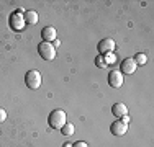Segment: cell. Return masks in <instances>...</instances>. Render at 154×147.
<instances>
[{
  "instance_id": "6da1fadb",
  "label": "cell",
  "mask_w": 154,
  "mask_h": 147,
  "mask_svg": "<svg viewBox=\"0 0 154 147\" xmlns=\"http://www.w3.org/2000/svg\"><path fill=\"white\" fill-rule=\"evenodd\" d=\"M48 123H49V126L53 129H61L67 123V116H66V113L62 110H54V111H51L49 118H48Z\"/></svg>"
},
{
  "instance_id": "7a4b0ae2",
  "label": "cell",
  "mask_w": 154,
  "mask_h": 147,
  "mask_svg": "<svg viewBox=\"0 0 154 147\" xmlns=\"http://www.w3.org/2000/svg\"><path fill=\"white\" fill-rule=\"evenodd\" d=\"M38 54L41 56L45 61H53L56 57V47L53 46L51 43H39L38 44Z\"/></svg>"
},
{
  "instance_id": "3957f363",
  "label": "cell",
  "mask_w": 154,
  "mask_h": 147,
  "mask_svg": "<svg viewBox=\"0 0 154 147\" xmlns=\"http://www.w3.org/2000/svg\"><path fill=\"white\" fill-rule=\"evenodd\" d=\"M8 25L12 29H15V31H23L25 29V18H23V13H21V10H18V12L12 13L8 18Z\"/></svg>"
},
{
  "instance_id": "277c9868",
  "label": "cell",
  "mask_w": 154,
  "mask_h": 147,
  "mask_svg": "<svg viewBox=\"0 0 154 147\" xmlns=\"http://www.w3.org/2000/svg\"><path fill=\"white\" fill-rule=\"evenodd\" d=\"M25 82H26L28 88L36 90V88L41 87V74L38 70H28L26 75H25Z\"/></svg>"
},
{
  "instance_id": "5b68a950",
  "label": "cell",
  "mask_w": 154,
  "mask_h": 147,
  "mask_svg": "<svg viewBox=\"0 0 154 147\" xmlns=\"http://www.w3.org/2000/svg\"><path fill=\"white\" fill-rule=\"evenodd\" d=\"M123 74L120 70H116V69H113V70H110L108 74V85L113 87V88H120L123 85Z\"/></svg>"
},
{
  "instance_id": "8992f818",
  "label": "cell",
  "mask_w": 154,
  "mask_h": 147,
  "mask_svg": "<svg viewBox=\"0 0 154 147\" xmlns=\"http://www.w3.org/2000/svg\"><path fill=\"white\" fill-rule=\"evenodd\" d=\"M97 49H98V52H100L102 56H105V54H108V52H113V49H115V41L110 39V38H105V39H102V41L98 43Z\"/></svg>"
},
{
  "instance_id": "52a82bcc",
  "label": "cell",
  "mask_w": 154,
  "mask_h": 147,
  "mask_svg": "<svg viewBox=\"0 0 154 147\" xmlns=\"http://www.w3.org/2000/svg\"><path fill=\"white\" fill-rule=\"evenodd\" d=\"M136 69H138V65L134 64V61L131 57L123 59L122 64H120V72H122V74H128V75H131V74H134Z\"/></svg>"
},
{
  "instance_id": "ba28073f",
  "label": "cell",
  "mask_w": 154,
  "mask_h": 147,
  "mask_svg": "<svg viewBox=\"0 0 154 147\" xmlns=\"http://www.w3.org/2000/svg\"><path fill=\"white\" fill-rule=\"evenodd\" d=\"M41 38L45 43H54L57 39V33H56V28L53 26H45L41 31Z\"/></svg>"
},
{
  "instance_id": "9c48e42d",
  "label": "cell",
  "mask_w": 154,
  "mask_h": 147,
  "mask_svg": "<svg viewBox=\"0 0 154 147\" xmlns=\"http://www.w3.org/2000/svg\"><path fill=\"white\" fill-rule=\"evenodd\" d=\"M128 131V126L126 124H123L122 121H113L112 126H110V132H112L113 136H125Z\"/></svg>"
},
{
  "instance_id": "30bf717a",
  "label": "cell",
  "mask_w": 154,
  "mask_h": 147,
  "mask_svg": "<svg viewBox=\"0 0 154 147\" xmlns=\"http://www.w3.org/2000/svg\"><path fill=\"white\" fill-rule=\"evenodd\" d=\"M112 113L116 119H120V118H123L125 115H128V108H126L125 103H115V105L112 106Z\"/></svg>"
},
{
  "instance_id": "8fae6325",
  "label": "cell",
  "mask_w": 154,
  "mask_h": 147,
  "mask_svg": "<svg viewBox=\"0 0 154 147\" xmlns=\"http://www.w3.org/2000/svg\"><path fill=\"white\" fill-rule=\"evenodd\" d=\"M23 18H25V23L26 25H36L39 20L38 13H36L35 10H26V12L23 13Z\"/></svg>"
},
{
  "instance_id": "7c38bea8",
  "label": "cell",
  "mask_w": 154,
  "mask_h": 147,
  "mask_svg": "<svg viewBox=\"0 0 154 147\" xmlns=\"http://www.w3.org/2000/svg\"><path fill=\"white\" fill-rule=\"evenodd\" d=\"M61 134H64V136H72V134H74V124H72V123H66L64 126L61 128Z\"/></svg>"
},
{
  "instance_id": "4fadbf2b",
  "label": "cell",
  "mask_w": 154,
  "mask_h": 147,
  "mask_svg": "<svg viewBox=\"0 0 154 147\" xmlns=\"http://www.w3.org/2000/svg\"><path fill=\"white\" fill-rule=\"evenodd\" d=\"M133 61H134V64H136V65H144L146 62H148V57H146V54L139 52V54H136V56L133 57Z\"/></svg>"
},
{
  "instance_id": "5bb4252c",
  "label": "cell",
  "mask_w": 154,
  "mask_h": 147,
  "mask_svg": "<svg viewBox=\"0 0 154 147\" xmlns=\"http://www.w3.org/2000/svg\"><path fill=\"white\" fill-rule=\"evenodd\" d=\"M95 65H97V67L98 69H105V67H107V61H105V56H102V54H100V56H97V57H95Z\"/></svg>"
},
{
  "instance_id": "9a60e30c",
  "label": "cell",
  "mask_w": 154,
  "mask_h": 147,
  "mask_svg": "<svg viewBox=\"0 0 154 147\" xmlns=\"http://www.w3.org/2000/svg\"><path fill=\"white\" fill-rule=\"evenodd\" d=\"M105 61H107V64H113V62L116 61V59H115V54H113V52H108L107 56H105Z\"/></svg>"
},
{
  "instance_id": "2e32d148",
  "label": "cell",
  "mask_w": 154,
  "mask_h": 147,
  "mask_svg": "<svg viewBox=\"0 0 154 147\" xmlns=\"http://www.w3.org/2000/svg\"><path fill=\"white\" fill-rule=\"evenodd\" d=\"M5 119H7V111L3 108H0V123H3Z\"/></svg>"
},
{
  "instance_id": "e0dca14e",
  "label": "cell",
  "mask_w": 154,
  "mask_h": 147,
  "mask_svg": "<svg viewBox=\"0 0 154 147\" xmlns=\"http://www.w3.org/2000/svg\"><path fill=\"white\" fill-rule=\"evenodd\" d=\"M72 147H89V146H87V142H84V141H77V142L72 144Z\"/></svg>"
},
{
  "instance_id": "ac0fdd59",
  "label": "cell",
  "mask_w": 154,
  "mask_h": 147,
  "mask_svg": "<svg viewBox=\"0 0 154 147\" xmlns=\"http://www.w3.org/2000/svg\"><path fill=\"white\" fill-rule=\"evenodd\" d=\"M120 119H122V123H123V124H126V126L130 124V121H131V119H130V116H128V115H125L123 118H120Z\"/></svg>"
},
{
  "instance_id": "d6986e66",
  "label": "cell",
  "mask_w": 154,
  "mask_h": 147,
  "mask_svg": "<svg viewBox=\"0 0 154 147\" xmlns=\"http://www.w3.org/2000/svg\"><path fill=\"white\" fill-rule=\"evenodd\" d=\"M62 147H72V144H69V142H66V144L62 146Z\"/></svg>"
}]
</instances>
